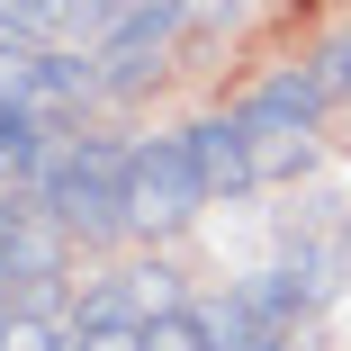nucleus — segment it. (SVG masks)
Returning a JSON list of instances; mask_svg holds the SVG:
<instances>
[{"mask_svg": "<svg viewBox=\"0 0 351 351\" xmlns=\"http://www.w3.org/2000/svg\"><path fill=\"white\" fill-rule=\"evenodd\" d=\"M145 351H217V333L198 306H162V315H145Z\"/></svg>", "mask_w": 351, "mask_h": 351, "instance_id": "obj_10", "label": "nucleus"}, {"mask_svg": "<svg viewBox=\"0 0 351 351\" xmlns=\"http://www.w3.org/2000/svg\"><path fill=\"white\" fill-rule=\"evenodd\" d=\"M45 207L90 252L126 243L135 234V217H126V145H117V135H73V162H63V180L45 189Z\"/></svg>", "mask_w": 351, "mask_h": 351, "instance_id": "obj_1", "label": "nucleus"}, {"mask_svg": "<svg viewBox=\"0 0 351 351\" xmlns=\"http://www.w3.org/2000/svg\"><path fill=\"white\" fill-rule=\"evenodd\" d=\"M180 36V0H135V10L90 45V63H99V99L108 108H126V99H145L154 82H162V45Z\"/></svg>", "mask_w": 351, "mask_h": 351, "instance_id": "obj_3", "label": "nucleus"}, {"mask_svg": "<svg viewBox=\"0 0 351 351\" xmlns=\"http://www.w3.org/2000/svg\"><path fill=\"white\" fill-rule=\"evenodd\" d=\"M73 351H145V315H117V324H73Z\"/></svg>", "mask_w": 351, "mask_h": 351, "instance_id": "obj_13", "label": "nucleus"}, {"mask_svg": "<svg viewBox=\"0 0 351 351\" xmlns=\"http://www.w3.org/2000/svg\"><path fill=\"white\" fill-rule=\"evenodd\" d=\"M234 298L252 306V324H270V333H289V342H298V315L315 306V289H306L298 270H252V279H234Z\"/></svg>", "mask_w": 351, "mask_h": 351, "instance_id": "obj_7", "label": "nucleus"}, {"mask_svg": "<svg viewBox=\"0 0 351 351\" xmlns=\"http://www.w3.org/2000/svg\"><path fill=\"white\" fill-rule=\"evenodd\" d=\"M198 207H217L189 162V135H145V145H126V217L135 234H180Z\"/></svg>", "mask_w": 351, "mask_h": 351, "instance_id": "obj_2", "label": "nucleus"}, {"mask_svg": "<svg viewBox=\"0 0 351 351\" xmlns=\"http://www.w3.org/2000/svg\"><path fill=\"white\" fill-rule=\"evenodd\" d=\"M261 99H279L289 117L324 126V117H333V99H351V90H342V82L324 73V63H289V73H270V82H261Z\"/></svg>", "mask_w": 351, "mask_h": 351, "instance_id": "obj_8", "label": "nucleus"}, {"mask_svg": "<svg viewBox=\"0 0 351 351\" xmlns=\"http://www.w3.org/2000/svg\"><path fill=\"white\" fill-rule=\"evenodd\" d=\"M0 351H73V324H54L45 306H0Z\"/></svg>", "mask_w": 351, "mask_h": 351, "instance_id": "obj_9", "label": "nucleus"}, {"mask_svg": "<svg viewBox=\"0 0 351 351\" xmlns=\"http://www.w3.org/2000/svg\"><path fill=\"white\" fill-rule=\"evenodd\" d=\"M117 315H135L126 270H117V279H90V289H82V306H73V324H117Z\"/></svg>", "mask_w": 351, "mask_h": 351, "instance_id": "obj_12", "label": "nucleus"}, {"mask_svg": "<svg viewBox=\"0 0 351 351\" xmlns=\"http://www.w3.org/2000/svg\"><path fill=\"white\" fill-rule=\"evenodd\" d=\"M234 117H243V145H252V171H261V180H298V171L315 162V126H306V117H289L279 99H261V90H252Z\"/></svg>", "mask_w": 351, "mask_h": 351, "instance_id": "obj_4", "label": "nucleus"}, {"mask_svg": "<svg viewBox=\"0 0 351 351\" xmlns=\"http://www.w3.org/2000/svg\"><path fill=\"white\" fill-rule=\"evenodd\" d=\"M315 63H324V73H333V82H342V90H351V19H342V36H333V45H324V54H315Z\"/></svg>", "mask_w": 351, "mask_h": 351, "instance_id": "obj_16", "label": "nucleus"}, {"mask_svg": "<svg viewBox=\"0 0 351 351\" xmlns=\"http://www.w3.org/2000/svg\"><path fill=\"white\" fill-rule=\"evenodd\" d=\"M180 135H189V162H198L207 198H252V189H261L252 145H243V117H234V108H226V117H189Z\"/></svg>", "mask_w": 351, "mask_h": 351, "instance_id": "obj_5", "label": "nucleus"}, {"mask_svg": "<svg viewBox=\"0 0 351 351\" xmlns=\"http://www.w3.org/2000/svg\"><path fill=\"white\" fill-rule=\"evenodd\" d=\"M126 10H135V0H73V10H63V27H73V36H90V45H99V36H108V27H117Z\"/></svg>", "mask_w": 351, "mask_h": 351, "instance_id": "obj_14", "label": "nucleus"}, {"mask_svg": "<svg viewBox=\"0 0 351 351\" xmlns=\"http://www.w3.org/2000/svg\"><path fill=\"white\" fill-rule=\"evenodd\" d=\"M126 289H135V315L189 306V289H180V270H171V261H145V270H126Z\"/></svg>", "mask_w": 351, "mask_h": 351, "instance_id": "obj_11", "label": "nucleus"}, {"mask_svg": "<svg viewBox=\"0 0 351 351\" xmlns=\"http://www.w3.org/2000/svg\"><path fill=\"white\" fill-rule=\"evenodd\" d=\"M19 108H36L45 126H82V108H99V63L90 54H36Z\"/></svg>", "mask_w": 351, "mask_h": 351, "instance_id": "obj_6", "label": "nucleus"}, {"mask_svg": "<svg viewBox=\"0 0 351 351\" xmlns=\"http://www.w3.org/2000/svg\"><path fill=\"white\" fill-rule=\"evenodd\" d=\"M0 10H10V19L36 36V27H63V10H73V0H0Z\"/></svg>", "mask_w": 351, "mask_h": 351, "instance_id": "obj_15", "label": "nucleus"}]
</instances>
